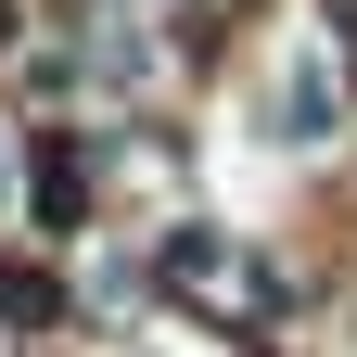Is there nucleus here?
Masks as SVG:
<instances>
[{
    "instance_id": "nucleus-1",
    "label": "nucleus",
    "mask_w": 357,
    "mask_h": 357,
    "mask_svg": "<svg viewBox=\"0 0 357 357\" xmlns=\"http://www.w3.org/2000/svg\"><path fill=\"white\" fill-rule=\"evenodd\" d=\"M268 115H281V141H294V153H306V141H332V115H344V89H332V64L306 52V38L281 52V77H268Z\"/></svg>"
},
{
    "instance_id": "nucleus-2",
    "label": "nucleus",
    "mask_w": 357,
    "mask_h": 357,
    "mask_svg": "<svg viewBox=\"0 0 357 357\" xmlns=\"http://www.w3.org/2000/svg\"><path fill=\"white\" fill-rule=\"evenodd\" d=\"M0 26H13V0H0Z\"/></svg>"
}]
</instances>
